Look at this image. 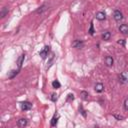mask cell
<instances>
[{
  "label": "cell",
  "mask_w": 128,
  "mask_h": 128,
  "mask_svg": "<svg viewBox=\"0 0 128 128\" xmlns=\"http://www.w3.org/2000/svg\"><path fill=\"white\" fill-rule=\"evenodd\" d=\"M119 31L122 34H128V25L127 24H121L119 26Z\"/></svg>",
  "instance_id": "7"
},
{
  "label": "cell",
  "mask_w": 128,
  "mask_h": 128,
  "mask_svg": "<svg viewBox=\"0 0 128 128\" xmlns=\"http://www.w3.org/2000/svg\"><path fill=\"white\" fill-rule=\"evenodd\" d=\"M60 86H61V84H60V82H59L58 80H54V81L52 82V87H53V88L58 89V88H60Z\"/></svg>",
  "instance_id": "18"
},
{
  "label": "cell",
  "mask_w": 128,
  "mask_h": 128,
  "mask_svg": "<svg viewBox=\"0 0 128 128\" xmlns=\"http://www.w3.org/2000/svg\"><path fill=\"white\" fill-rule=\"evenodd\" d=\"M110 38H111V33H110L109 31H104V32L102 33V39H103L104 41H108Z\"/></svg>",
  "instance_id": "11"
},
{
  "label": "cell",
  "mask_w": 128,
  "mask_h": 128,
  "mask_svg": "<svg viewBox=\"0 0 128 128\" xmlns=\"http://www.w3.org/2000/svg\"><path fill=\"white\" fill-rule=\"evenodd\" d=\"M113 63H114V60H113V58L111 56H106L105 57V64H106V66L111 67L113 65Z\"/></svg>",
  "instance_id": "8"
},
{
  "label": "cell",
  "mask_w": 128,
  "mask_h": 128,
  "mask_svg": "<svg viewBox=\"0 0 128 128\" xmlns=\"http://www.w3.org/2000/svg\"><path fill=\"white\" fill-rule=\"evenodd\" d=\"M119 81L122 82V83H127L128 82V77L126 76V73H121L119 74Z\"/></svg>",
  "instance_id": "9"
},
{
  "label": "cell",
  "mask_w": 128,
  "mask_h": 128,
  "mask_svg": "<svg viewBox=\"0 0 128 128\" xmlns=\"http://www.w3.org/2000/svg\"><path fill=\"white\" fill-rule=\"evenodd\" d=\"M118 44L124 46V45H125V40H124V39H120V40H118Z\"/></svg>",
  "instance_id": "24"
},
{
  "label": "cell",
  "mask_w": 128,
  "mask_h": 128,
  "mask_svg": "<svg viewBox=\"0 0 128 128\" xmlns=\"http://www.w3.org/2000/svg\"><path fill=\"white\" fill-rule=\"evenodd\" d=\"M17 124H18V126H20V127H25V126L28 124V121H27V119H25V118H21V119H19V120L17 121Z\"/></svg>",
  "instance_id": "10"
},
{
  "label": "cell",
  "mask_w": 128,
  "mask_h": 128,
  "mask_svg": "<svg viewBox=\"0 0 128 128\" xmlns=\"http://www.w3.org/2000/svg\"><path fill=\"white\" fill-rule=\"evenodd\" d=\"M94 90L97 93H101L104 91V85L102 83H96V85L94 86Z\"/></svg>",
  "instance_id": "6"
},
{
  "label": "cell",
  "mask_w": 128,
  "mask_h": 128,
  "mask_svg": "<svg viewBox=\"0 0 128 128\" xmlns=\"http://www.w3.org/2000/svg\"><path fill=\"white\" fill-rule=\"evenodd\" d=\"M47 10V5L46 4H43L42 6H40L37 10H36V13H38V14H41V13H43L44 11H46Z\"/></svg>",
  "instance_id": "13"
},
{
  "label": "cell",
  "mask_w": 128,
  "mask_h": 128,
  "mask_svg": "<svg viewBox=\"0 0 128 128\" xmlns=\"http://www.w3.org/2000/svg\"><path fill=\"white\" fill-rule=\"evenodd\" d=\"M71 100H74V95H73V94H69V95H68L67 101H71Z\"/></svg>",
  "instance_id": "23"
},
{
  "label": "cell",
  "mask_w": 128,
  "mask_h": 128,
  "mask_svg": "<svg viewBox=\"0 0 128 128\" xmlns=\"http://www.w3.org/2000/svg\"><path fill=\"white\" fill-rule=\"evenodd\" d=\"M24 59H25V54H22V55H20V57L18 58V60H17L18 69H20V68H21V66H22V64H23V62H24Z\"/></svg>",
  "instance_id": "12"
},
{
  "label": "cell",
  "mask_w": 128,
  "mask_h": 128,
  "mask_svg": "<svg viewBox=\"0 0 128 128\" xmlns=\"http://www.w3.org/2000/svg\"><path fill=\"white\" fill-rule=\"evenodd\" d=\"M80 97H81L83 100H88V99H89V93L86 92V91H81Z\"/></svg>",
  "instance_id": "15"
},
{
  "label": "cell",
  "mask_w": 128,
  "mask_h": 128,
  "mask_svg": "<svg viewBox=\"0 0 128 128\" xmlns=\"http://www.w3.org/2000/svg\"><path fill=\"white\" fill-rule=\"evenodd\" d=\"M7 14H8V8L7 7H3L2 10H1V18H4Z\"/></svg>",
  "instance_id": "17"
},
{
  "label": "cell",
  "mask_w": 128,
  "mask_h": 128,
  "mask_svg": "<svg viewBox=\"0 0 128 128\" xmlns=\"http://www.w3.org/2000/svg\"><path fill=\"white\" fill-rule=\"evenodd\" d=\"M88 32H89V34L90 35H93L94 34V26H93V22H91L90 23V28H89V30H88Z\"/></svg>",
  "instance_id": "19"
},
{
  "label": "cell",
  "mask_w": 128,
  "mask_h": 128,
  "mask_svg": "<svg viewBox=\"0 0 128 128\" xmlns=\"http://www.w3.org/2000/svg\"><path fill=\"white\" fill-rule=\"evenodd\" d=\"M114 117H115L117 120H123V119H124V117H123V116L118 115V114H114Z\"/></svg>",
  "instance_id": "21"
},
{
  "label": "cell",
  "mask_w": 128,
  "mask_h": 128,
  "mask_svg": "<svg viewBox=\"0 0 128 128\" xmlns=\"http://www.w3.org/2000/svg\"><path fill=\"white\" fill-rule=\"evenodd\" d=\"M83 45H84V43H83V40H81V39H76L75 41H73V43H72V46L74 47V48H82L83 47Z\"/></svg>",
  "instance_id": "4"
},
{
  "label": "cell",
  "mask_w": 128,
  "mask_h": 128,
  "mask_svg": "<svg viewBox=\"0 0 128 128\" xmlns=\"http://www.w3.org/2000/svg\"><path fill=\"white\" fill-rule=\"evenodd\" d=\"M50 98H51V100H52V101H53V102H55V101H56V100H57V95H56V94H54V93H53V94H52V95H51V97H50Z\"/></svg>",
  "instance_id": "22"
},
{
  "label": "cell",
  "mask_w": 128,
  "mask_h": 128,
  "mask_svg": "<svg viewBox=\"0 0 128 128\" xmlns=\"http://www.w3.org/2000/svg\"><path fill=\"white\" fill-rule=\"evenodd\" d=\"M18 72H19V69L18 70H11L10 72H8V78H14L17 74H18Z\"/></svg>",
  "instance_id": "14"
},
{
  "label": "cell",
  "mask_w": 128,
  "mask_h": 128,
  "mask_svg": "<svg viewBox=\"0 0 128 128\" xmlns=\"http://www.w3.org/2000/svg\"><path fill=\"white\" fill-rule=\"evenodd\" d=\"M113 17H114V19H115L116 22H120V21L123 19V15H122V13L120 12V10H114V12H113Z\"/></svg>",
  "instance_id": "2"
},
{
  "label": "cell",
  "mask_w": 128,
  "mask_h": 128,
  "mask_svg": "<svg viewBox=\"0 0 128 128\" xmlns=\"http://www.w3.org/2000/svg\"><path fill=\"white\" fill-rule=\"evenodd\" d=\"M80 111H81V114H82L84 117H86V113H85V111L82 109V107H80Z\"/></svg>",
  "instance_id": "25"
},
{
  "label": "cell",
  "mask_w": 128,
  "mask_h": 128,
  "mask_svg": "<svg viewBox=\"0 0 128 128\" xmlns=\"http://www.w3.org/2000/svg\"><path fill=\"white\" fill-rule=\"evenodd\" d=\"M124 109L128 110V97L125 98V100H124Z\"/></svg>",
  "instance_id": "20"
},
{
  "label": "cell",
  "mask_w": 128,
  "mask_h": 128,
  "mask_svg": "<svg viewBox=\"0 0 128 128\" xmlns=\"http://www.w3.org/2000/svg\"><path fill=\"white\" fill-rule=\"evenodd\" d=\"M49 51H50V46H48V45H46L40 52H39V55L41 56V58L42 59H45L47 56H48V53H49Z\"/></svg>",
  "instance_id": "1"
},
{
  "label": "cell",
  "mask_w": 128,
  "mask_h": 128,
  "mask_svg": "<svg viewBox=\"0 0 128 128\" xmlns=\"http://www.w3.org/2000/svg\"><path fill=\"white\" fill-rule=\"evenodd\" d=\"M32 108V104L28 101H24L21 103V110L22 111H28Z\"/></svg>",
  "instance_id": "3"
},
{
  "label": "cell",
  "mask_w": 128,
  "mask_h": 128,
  "mask_svg": "<svg viewBox=\"0 0 128 128\" xmlns=\"http://www.w3.org/2000/svg\"><path fill=\"white\" fill-rule=\"evenodd\" d=\"M58 118H59V116L56 114L53 116V118L51 119V126H56V124L58 122Z\"/></svg>",
  "instance_id": "16"
},
{
  "label": "cell",
  "mask_w": 128,
  "mask_h": 128,
  "mask_svg": "<svg viewBox=\"0 0 128 128\" xmlns=\"http://www.w3.org/2000/svg\"><path fill=\"white\" fill-rule=\"evenodd\" d=\"M95 18H96L97 20H99V21H103V20L106 19V14H105L104 12H102V11H99V12L96 13Z\"/></svg>",
  "instance_id": "5"
}]
</instances>
